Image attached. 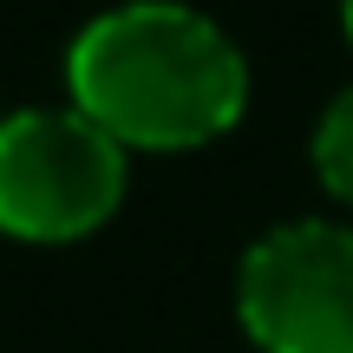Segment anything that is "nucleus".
Masks as SVG:
<instances>
[{"mask_svg":"<svg viewBox=\"0 0 353 353\" xmlns=\"http://www.w3.org/2000/svg\"><path fill=\"white\" fill-rule=\"evenodd\" d=\"M72 99L118 144H196L242 112V52L183 0H125L79 26L65 52Z\"/></svg>","mask_w":353,"mask_h":353,"instance_id":"obj_1","label":"nucleus"},{"mask_svg":"<svg viewBox=\"0 0 353 353\" xmlns=\"http://www.w3.org/2000/svg\"><path fill=\"white\" fill-rule=\"evenodd\" d=\"M125 190V151L79 105H33L0 118V229L85 236Z\"/></svg>","mask_w":353,"mask_h":353,"instance_id":"obj_2","label":"nucleus"},{"mask_svg":"<svg viewBox=\"0 0 353 353\" xmlns=\"http://www.w3.org/2000/svg\"><path fill=\"white\" fill-rule=\"evenodd\" d=\"M236 301L268 353H353V229L327 216L275 223L242 255Z\"/></svg>","mask_w":353,"mask_h":353,"instance_id":"obj_3","label":"nucleus"},{"mask_svg":"<svg viewBox=\"0 0 353 353\" xmlns=\"http://www.w3.org/2000/svg\"><path fill=\"white\" fill-rule=\"evenodd\" d=\"M314 164L341 196H353V85L321 112V131H314Z\"/></svg>","mask_w":353,"mask_h":353,"instance_id":"obj_4","label":"nucleus"},{"mask_svg":"<svg viewBox=\"0 0 353 353\" xmlns=\"http://www.w3.org/2000/svg\"><path fill=\"white\" fill-rule=\"evenodd\" d=\"M347 26H353V0H347Z\"/></svg>","mask_w":353,"mask_h":353,"instance_id":"obj_5","label":"nucleus"}]
</instances>
